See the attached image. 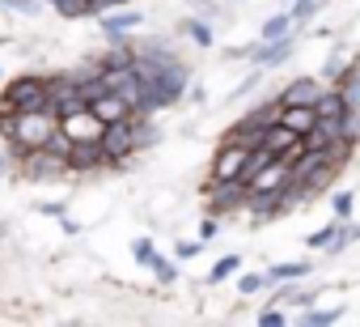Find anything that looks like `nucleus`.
Wrapping results in <instances>:
<instances>
[{"mask_svg":"<svg viewBox=\"0 0 360 327\" xmlns=\"http://www.w3.org/2000/svg\"><path fill=\"white\" fill-rule=\"evenodd\" d=\"M0 106L9 111H43L51 106V73H22L0 85Z\"/></svg>","mask_w":360,"mask_h":327,"instance_id":"obj_1","label":"nucleus"},{"mask_svg":"<svg viewBox=\"0 0 360 327\" xmlns=\"http://www.w3.org/2000/svg\"><path fill=\"white\" fill-rule=\"evenodd\" d=\"M56 128H60V115H56L51 106H43V111H18V136L9 140L13 157L22 161L30 149H43V144L51 140Z\"/></svg>","mask_w":360,"mask_h":327,"instance_id":"obj_2","label":"nucleus"},{"mask_svg":"<svg viewBox=\"0 0 360 327\" xmlns=\"http://www.w3.org/2000/svg\"><path fill=\"white\" fill-rule=\"evenodd\" d=\"M102 149L110 157V171H123L127 161L140 153V140H136V111L119 123H106V136H102Z\"/></svg>","mask_w":360,"mask_h":327,"instance_id":"obj_3","label":"nucleus"},{"mask_svg":"<svg viewBox=\"0 0 360 327\" xmlns=\"http://www.w3.org/2000/svg\"><path fill=\"white\" fill-rule=\"evenodd\" d=\"M18 175L30 179V183H56V179L72 175V171H68V157H60V153H51V149L43 144V149H30V153L18 161Z\"/></svg>","mask_w":360,"mask_h":327,"instance_id":"obj_4","label":"nucleus"},{"mask_svg":"<svg viewBox=\"0 0 360 327\" xmlns=\"http://www.w3.org/2000/svg\"><path fill=\"white\" fill-rule=\"evenodd\" d=\"M246 166H250V149L221 140L212 166H208V179H212V183H242V179H246Z\"/></svg>","mask_w":360,"mask_h":327,"instance_id":"obj_5","label":"nucleus"},{"mask_svg":"<svg viewBox=\"0 0 360 327\" xmlns=\"http://www.w3.org/2000/svg\"><path fill=\"white\" fill-rule=\"evenodd\" d=\"M94 22L102 26L106 43H115V39H131V35L144 26V13H140L136 5H123V9H106V13H98Z\"/></svg>","mask_w":360,"mask_h":327,"instance_id":"obj_6","label":"nucleus"},{"mask_svg":"<svg viewBox=\"0 0 360 327\" xmlns=\"http://www.w3.org/2000/svg\"><path fill=\"white\" fill-rule=\"evenodd\" d=\"M292 51H297V30L292 35H284V39H271V43H255V56H250V64L255 68H263V73H271V68H280V64H288L292 60Z\"/></svg>","mask_w":360,"mask_h":327,"instance_id":"obj_7","label":"nucleus"},{"mask_svg":"<svg viewBox=\"0 0 360 327\" xmlns=\"http://www.w3.org/2000/svg\"><path fill=\"white\" fill-rule=\"evenodd\" d=\"M68 171H72V175H98V171H110V157H106L102 140H81V144H72V153H68Z\"/></svg>","mask_w":360,"mask_h":327,"instance_id":"obj_8","label":"nucleus"},{"mask_svg":"<svg viewBox=\"0 0 360 327\" xmlns=\"http://www.w3.org/2000/svg\"><path fill=\"white\" fill-rule=\"evenodd\" d=\"M60 128L81 144V140H102L106 136V123L98 119V111L94 106H81V111H72V115H64L60 119Z\"/></svg>","mask_w":360,"mask_h":327,"instance_id":"obj_9","label":"nucleus"},{"mask_svg":"<svg viewBox=\"0 0 360 327\" xmlns=\"http://www.w3.org/2000/svg\"><path fill=\"white\" fill-rule=\"evenodd\" d=\"M322 90H326V81L305 73V77H292L288 85H280L276 94H280V102H284V106H292V102H318V94H322Z\"/></svg>","mask_w":360,"mask_h":327,"instance_id":"obj_10","label":"nucleus"},{"mask_svg":"<svg viewBox=\"0 0 360 327\" xmlns=\"http://www.w3.org/2000/svg\"><path fill=\"white\" fill-rule=\"evenodd\" d=\"M178 35H183V39H191L195 47H217V26L208 22V18H200V13H191V18H183V22H178Z\"/></svg>","mask_w":360,"mask_h":327,"instance_id":"obj_11","label":"nucleus"},{"mask_svg":"<svg viewBox=\"0 0 360 327\" xmlns=\"http://www.w3.org/2000/svg\"><path fill=\"white\" fill-rule=\"evenodd\" d=\"M89 106L98 111V119H102V123H119V119H127V115L136 111V106H131L123 94H115V90H106V94H102V98H94Z\"/></svg>","mask_w":360,"mask_h":327,"instance_id":"obj_12","label":"nucleus"},{"mask_svg":"<svg viewBox=\"0 0 360 327\" xmlns=\"http://www.w3.org/2000/svg\"><path fill=\"white\" fill-rule=\"evenodd\" d=\"M280 119H284L292 132H301V136H305V132H314V128H318V119H322V115H318V106H314V102H292V106H284V111H280Z\"/></svg>","mask_w":360,"mask_h":327,"instance_id":"obj_13","label":"nucleus"},{"mask_svg":"<svg viewBox=\"0 0 360 327\" xmlns=\"http://www.w3.org/2000/svg\"><path fill=\"white\" fill-rule=\"evenodd\" d=\"M339 319H347V306L343 302H335V306H305L301 314H297V323L301 327H330V323H339Z\"/></svg>","mask_w":360,"mask_h":327,"instance_id":"obj_14","label":"nucleus"},{"mask_svg":"<svg viewBox=\"0 0 360 327\" xmlns=\"http://www.w3.org/2000/svg\"><path fill=\"white\" fill-rule=\"evenodd\" d=\"M309 276H314V264H309V259H284V264H271V268H267V280H271V285L309 280Z\"/></svg>","mask_w":360,"mask_h":327,"instance_id":"obj_15","label":"nucleus"},{"mask_svg":"<svg viewBox=\"0 0 360 327\" xmlns=\"http://www.w3.org/2000/svg\"><path fill=\"white\" fill-rule=\"evenodd\" d=\"M292 26H297V18H292V9H276L263 26H259V39L263 43H271V39H284V35H292Z\"/></svg>","mask_w":360,"mask_h":327,"instance_id":"obj_16","label":"nucleus"},{"mask_svg":"<svg viewBox=\"0 0 360 327\" xmlns=\"http://www.w3.org/2000/svg\"><path fill=\"white\" fill-rule=\"evenodd\" d=\"M297 140H301V132H292L284 119H276V123L267 128V136H263V149H271V153L280 157V153H284V149H292Z\"/></svg>","mask_w":360,"mask_h":327,"instance_id":"obj_17","label":"nucleus"},{"mask_svg":"<svg viewBox=\"0 0 360 327\" xmlns=\"http://www.w3.org/2000/svg\"><path fill=\"white\" fill-rule=\"evenodd\" d=\"M148 272H153V280L157 285H178V276H183V259H174V255H153V264H148Z\"/></svg>","mask_w":360,"mask_h":327,"instance_id":"obj_18","label":"nucleus"},{"mask_svg":"<svg viewBox=\"0 0 360 327\" xmlns=\"http://www.w3.org/2000/svg\"><path fill=\"white\" fill-rule=\"evenodd\" d=\"M352 64H356V51H352V47H343V43H339V47H335V51H330V60H326V64H322V73H318V77H322V81H339V77H343V73H347V68H352Z\"/></svg>","mask_w":360,"mask_h":327,"instance_id":"obj_19","label":"nucleus"},{"mask_svg":"<svg viewBox=\"0 0 360 327\" xmlns=\"http://www.w3.org/2000/svg\"><path fill=\"white\" fill-rule=\"evenodd\" d=\"M314 106H318V115H322V119H343L352 102H347V98H343L335 85H326V90L318 94V102H314Z\"/></svg>","mask_w":360,"mask_h":327,"instance_id":"obj_20","label":"nucleus"},{"mask_svg":"<svg viewBox=\"0 0 360 327\" xmlns=\"http://www.w3.org/2000/svg\"><path fill=\"white\" fill-rule=\"evenodd\" d=\"M339 226H343V221H339V217H330L326 226H318L314 234H305V238H301V242H305V251H322V255H326V251H330V242L339 238Z\"/></svg>","mask_w":360,"mask_h":327,"instance_id":"obj_21","label":"nucleus"},{"mask_svg":"<svg viewBox=\"0 0 360 327\" xmlns=\"http://www.w3.org/2000/svg\"><path fill=\"white\" fill-rule=\"evenodd\" d=\"M51 13L64 18V22H81V18H94V0H47Z\"/></svg>","mask_w":360,"mask_h":327,"instance_id":"obj_22","label":"nucleus"},{"mask_svg":"<svg viewBox=\"0 0 360 327\" xmlns=\"http://www.w3.org/2000/svg\"><path fill=\"white\" fill-rule=\"evenodd\" d=\"M238 272H242V255H238V251H229V255H221V259L212 264V272H208V285L238 280Z\"/></svg>","mask_w":360,"mask_h":327,"instance_id":"obj_23","label":"nucleus"},{"mask_svg":"<svg viewBox=\"0 0 360 327\" xmlns=\"http://www.w3.org/2000/svg\"><path fill=\"white\" fill-rule=\"evenodd\" d=\"M356 242H360V221H352V217H347V221L339 226V238L330 242V251H326V255L335 259V255H343V251H352Z\"/></svg>","mask_w":360,"mask_h":327,"instance_id":"obj_24","label":"nucleus"},{"mask_svg":"<svg viewBox=\"0 0 360 327\" xmlns=\"http://www.w3.org/2000/svg\"><path fill=\"white\" fill-rule=\"evenodd\" d=\"M330 85H335V90H339V94H343L352 106H360V60H356V64H352V68H347L339 81H330Z\"/></svg>","mask_w":360,"mask_h":327,"instance_id":"obj_25","label":"nucleus"},{"mask_svg":"<svg viewBox=\"0 0 360 327\" xmlns=\"http://www.w3.org/2000/svg\"><path fill=\"white\" fill-rule=\"evenodd\" d=\"M267 289H271L267 272H238V293H242V297H259V293H267Z\"/></svg>","mask_w":360,"mask_h":327,"instance_id":"obj_26","label":"nucleus"},{"mask_svg":"<svg viewBox=\"0 0 360 327\" xmlns=\"http://www.w3.org/2000/svg\"><path fill=\"white\" fill-rule=\"evenodd\" d=\"M153 255H157V238H153V234H136V238H131V259H136L140 268H148Z\"/></svg>","mask_w":360,"mask_h":327,"instance_id":"obj_27","label":"nucleus"},{"mask_svg":"<svg viewBox=\"0 0 360 327\" xmlns=\"http://www.w3.org/2000/svg\"><path fill=\"white\" fill-rule=\"evenodd\" d=\"M204 238H174V259H183V264H191V259H200L204 255Z\"/></svg>","mask_w":360,"mask_h":327,"instance_id":"obj_28","label":"nucleus"},{"mask_svg":"<svg viewBox=\"0 0 360 327\" xmlns=\"http://www.w3.org/2000/svg\"><path fill=\"white\" fill-rule=\"evenodd\" d=\"M356 213V192L347 187V192H335L330 196V217H339V221H347Z\"/></svg>","mask_w":360,"mask_h":327,"instance_id":"obj_29","label":"nucleus"},{"mask_svg":"<svg viewBox=\"0 0 360 327\" xmlns=\"http://www.w3.org/2000/svg\"><path fill=\"white\" fill-rule=\"evenodd\" d=\"M72 144H77V140H72L64 128H56V132H51V140H47V149H51V153H60V157H68V153H72Z\"/></svg>","mask_w":360,"mask_h":327,"instance_id":"obj_30","label":"nucleus"},{"mask_svg":"<svg viewBox=\"0 0 360 327\" xmlns=\"http://www.w3.org/2000/svg\"><path fill=\"white\" fill-rule=\"evenodd\" d=\"M34 213H39V217H56V221H64V217H68V204H64V200H39Z\"/></svg>","mask_w":360,"mask_h":327,"instance_id":"obj_31","label":"nucleus"},{"mask_svg":"<svg viewBox=\"0 0 360 327\" xmlns=\"http://www.w3.org/2000/svg\"><path fill=\"white\" fill-rule=\"evenodd\" d=\"M195 234H200L204 242H217V238H221V217H217V213H204V221H200Z\"/></svg>","mask_w":360,"mask_h":327,"instance_id":"obj_32","label":"nucleus"},{"mask_svg":"<svg viewBox=\"0 0 360 327\" xmlns=\"http://www.w3.org/2000/svg\"><path fill=\"white\" fill-rule=\"evenodd\" d=\"M255 323H259V327H280V323H288V314L271 302V306H263V310H259V319H255Z\"/></svg>","mask_w":360,"mask_h":327,"instance_id":"obj_33","label":"nucleus"},{"mask_svg":"<svg viewBox=\"0 0 360 327\" xmlns=\"http://www.w3.org/2000/svg\"><path fill=\"white\" fill-rule=\"evenodd\" d=\"M221 5H225V0H191V13H200V18H208V22H217V13H221Z\"/></svg>","mask_w":360,"mask_h":327,"instance_id":"obj_34","label":"nucleus"},{"mask_svg":"<svg viewBox=\"0 0 360 327\" xmlns=\"http://www.w3.org/2000/svg\"><path fill=\"white\" fill-rule=\"evenodd\" d=\"M9 171H18V157H13V149L0 140V175H9Z\"/></svg>","mask_w":360,"mask_h":327,"instance_id":"obj_35","label":"nucleus"},{"mask_svg":"<svg viewBox=\"0 0 360 327\" xmlns=\"http://www.w3.org/2000/svg\"><path fill=\"white\" fill-rule=\"evenodd\" d=\"M191 102H208V90H204V81H191Z\"/></svg>","mask_w":360,"mask_h":327,"instance_id":"obj_36","label":"nucleus"},{"mask_svg":"<svg viewBox=\"0 0 360 327\" xmlns=\"http://www.w3.org/2000/svg\"><path fill=\"white\" fill-rule=\"evenodd\" d=\"M60 226H64V234H68V238H77V234H81V221H72V217H64Z\"/></svg>","mask_w":360,"mask_h":327,"instance_id":"obj_37","label":"nucleus"},{"mask_svg":"<svg viewBox=\"0 0 360 327\" xmlns=\"http://www.w3.org/2000/svg\"><path fill=\"white\" fill-rule=\"evenodd\" d=\"M5 238H9V221H5V217H0V242H5Z\"/></svg>","mask_w":360,"mask_h":327,"instance_id":"obj_38","label":"nucleus"},{"mask_svg":"<svg viewBox=\"0 0 360 327\" xmlns=\"http://www.w3.org/2000/svg\"><path fill=\"white\" fill-rule=\"evenodd\" d=\"M276 5H292V0H276Z\"/></svg>","mask_w":360,"mask_h":327,"instance_id":"obj_39","label":"nucleus"},{"mask_svg":"<svg viewBox=\"0 0 360 327\" xmlns=\"http://www.w3.org/2000/svg\"><path fill=\"white\" fill-rule=\"evenodd\" d=\"M0 85H5V77H0Z\"/></svg>","mask_w":360,"mask_h":327,"instance_id":"obj_40","label":"nucleus"}]
</instances>
